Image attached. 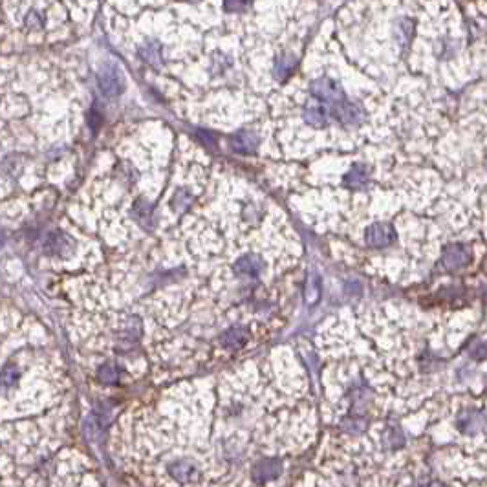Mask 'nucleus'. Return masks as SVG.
<instances>
[{
    "label": "nucleus",
    "instance_id": "obj_1",
    "mask_svg": "<svg viewBox=\"0 0 487 487\" xmlns=\"http://www.w3.org/2000/svg\"><path fill=\"white\" fill-rule=\"evenodd\" d=\"M98 84L107 98H118L125 92V75L116 62H103L98 73Z\"/></svg>",
    "mask_w": 487,
    "mask_h": 487
},
{
    "label": "nucleus",
    "instance_id": "obj_2",
    "mask_svg": "<svg viewBox=\"0 0 487 487\" xmlns=\"http://www.w3.org/2000/svg\"><path fill=\"white\" fill-rule=\"evenodd\" d=\"M310 92L313 93L317 99L327 101V103H330L332 107H337V104L342 103V101H347L341 86H339L336 81H332V79H328V77L315 79V81L311 83Z\"/></svg>",
    "mask_w": 487,
    "mask_h": 487
},
{
    "label": "nucleus",
    "instance_id": "obj_3",
    "mask_svg": "<svg viewBox=\"0 0 487 487\" xmlns=\"http://www.w3.org/2000/svg\"><path fill=\"white\" fill-rule=\"evenodd\" d=\"M472 255L471 251L463 246V244H451L443 249L441 253V262L445 266L449 271H457L466 268L469 262H471Z\"/></svg>",
    "mask_w": 487,
    "mask_h": 487
},
{
    "label": "nucleus",
    "instance_id": "obj_4",
    "mask_svg": "<svg viewBox=\"0 0 487 487\" xmlns=\"http://www.w3.org/2000/svg\"><path fill=\"white\" fill-rule=\"evenodd\" d=\"M394 229H392V226H389V223H372V226L367 229V233H365V242H367L368 246H372V248H387V246H390V244L394 242Z\"/></svg>",
    "mask_w": 487,
    "mask_h": 487
},
{
    "label": "nucleus",
    "instance_id": "obj_5",
    "mask_svg": "<svg viewBox=\"0 0 487 487\" xmlns=\"http://www.w3.org/2000/svg\"><path fill=\"white\" fill-rule=\"evenodd\" d=\"M257 145H259V138L253 130H239L231 136V149L240 154H251L257 151Z\"/></svg>",
    "mask_w": 487,
    "mask_h": 487
},
{
    "label": "nucleus",
    "instance_id": "obj_6",
    "mask_svg": "<svg viewBox=\"0 0 487 487\" xmlns=\"http://www.w3.org/2000/svg\"><path fill=\"white\" fill-rule=\"evenodd\" d=\"M333 116L344 125H358L359 121L363 120L365 114L359 104L350 103L347 99V101H342V103H339L337 107H333Z\"/></svg>",
    "mask_w": 487,
    "mask_h": 487
},
{
    "label": "nucleus",
    "instance_id": "obj_7",
    "mask_svg": "<svg viewBox=\"0 0 487 487\" xmlns=\"http://www.w3.org/2000/svg\"><path fill=\"white\" fill-rule=\"evenodd\" d=\"M457 421L461 432H466V434H475V432H478V430L486 425L487 418L482 414V412H478V410H463V412L458 416Z\"/></svg>",
    "mask_w": 487,
    "mask_h": 487
},
{
    "label": "nucleus",
    "instance_id": "obj_8",
    "mask_svg": "<svg viewBox=\"0 0 487 487\" xmlns=\"http://www.w3.org/2000/svg\"><path fill=\"white\" fill-rule=\"evenodd\" d=\"M279 469L280 461L277 458H268V460L259 461V466L251 471V477H253V480L257 484L270 482V480H273L279 475Z\"/></svg>",
    "mask_w": 487,
    "mask_h": 487
},
{
    "label": "nucleus",
    "instance_id": "obj_9",
    "mask_svg": "<svg viewBox=\"0 0 487 487\" xmlns=\"http://www.w3.org/2000/svg\"><path fill=\"white\" fill-rule=\"evenodd\" d=\"M46 251L52 255H70L73 251V240L64 233H52L46 239Z\"/></svg>",
    "mask_w": 487,
    "mask_h": 487
},
{
    "label": "nucleus",
    "instance_id": "obj_10",
    "mask_svg": "<svg viewBox=\"0 0 487 487\" xmlns=\"http://www.w3.org/2000/svg\"><path fill=\"white\" fill-rule=\"evenodd\" d=\"M262 268L264 264L257 255H244L235 264V273L246 275V277H259L262 273Z\"/></svg>",
    "mask_w": 487,
    "mask_h": 487
},
{
    "label": "nucleus",
    "instance_id": "obj_11",
    "mask_svg": "<svg viewBox=\"0 0 487 487\" xmlns=\"http://www.w3.org/2000/svg\"><path fill=\"white\" fill-rule=\"evenodd\" d=\"M248 341V330L244 328H229L228 332H223L220 337V344L228 350H237V348L244 347V342Z\"/></svg>",
    "mask_w": 487,
    "mask_h": 487
},
{
    "label": "nucleus",
    "instance_id": "obj_12",
    "mask_svg": "<svg viewBox=\"0 0 487 487\" xmlns=\"http://www.w3.org/2000/svg\"><path fill=\"white\" fill-rule=\"evenodd\" d=\"M342 183L347 187H350V189H365L368 183V171L365 165H353L350 171H348V174L344 176V180H342Z\"/></svg>",
    "mask_w": 487,
    "mask_h": 487
},
{
    "label": "nucleus",
    "instance_id": "obj_13",
    "mask_svg": "<svg viewBox=\"0 0 487 487\" xmlns=\"http://www.w3.org/2000/svg\"><path fill=\"white\" fill-rule=\"evenodd\" d=\"M132 217L143 226L151 229L154 226V214H152V205L147 200H138L132 208Z\"/></svg>",
    "mask_w": 487,
    "mask_h": 487
},
{
    "label": "nucleus",
    "instance_id": "obj_14",
    "mask_svg": "<svg viewBox=\"0 0 487 487\" xmlns=\"http://www.w3.org/2000/svg\"><path fill=\"white\" fill-rule=\"evenodd\" d=\"M304 120L311 127H324L328 123V110L322 104H310L304 110Z\"/></svg>",
    "mask_w": 487,
    "mask_h": 487
},
{
    "label": "nucleus",
    "instance_id": "obj_15",
    "mask_svg": "<svg viewBox=\"0 0 487 487\" xmlns=\"http://www.w3.org/2000/svg\"><path fill=\"white\" fill-rule=\"evenodd\" d=\"M295 66H297L295 55H290V53H288V55H280V57L275 61V77L279 79V81H284Z\"/></svg>",
    "mask_w": 487,
    "mask_h": 487
},
{
    "label": "nucleus",
    "instance_id": "obj_16",
    "mask_svg": "<svg viewBox=\"0 0 487 487\" xmlns=\"http://www.w3.org/2000/svg\"><path fill=\"white\" fill-rule=\"evenodd\" d=\"M319 293H321V282H319V277L317 273H311L308 277V282H306V293L304 299L308 304H315V301L319 299Z\"/></svg>",
    "mask_w": 487,
    "mask_h": 487
},
{
    "label": "nucleus",
    "instance_id": "obj_17",
    "mask_svg": "<svg viewBox=\"0 0 487 487\" xmlns=\"http://www.w3.org/2000/svg\"><path fill=\"white\" fill-rule=\"evenodd\" d=\"M141 59L147 62H151L152 66H160L161 64V48L154 42H149L147 46H143L140 50Z\"/></svg>",
    "mask_w": 487,
    "mask_h": 487
},
{
    "label": "nucleus",
    "instance_id": "obj_18",
    "mask_svg": "<svg viewBox=\"0 0 487 487\" xmlns=\"http://www.w3.org/2000/svg\"><path fill=\"white\" fill-rule=\"evenodd\" d=\"M98 378H99V381H101V383L112 385V383H116L118 379H120V370H118V367H116V365L107 363V365H103V367L99 368Z\"/></svg>",
    "mask_w": 487,
    "mask_h": 487
},
{
    "label": "nucleus",
    "instance_id": "obj_19",
    "mask_svg": "<svg viewBox=\"0 0 487 487\" xmlns=\"http://www.w3.org/2000/svg\"><path fill=\"white\" fill-rule=\"evenodd\" d=\"M2 378H4V385L15 383L17 379H19V368L6 367L4 374H2Z\"/></svg>",
    "mask_w": 487,
    "mask_h": 487
},
{
    "label": "nucleus",
    "instance_id": "obj_20",
    "mask_svg": "<svg viewBox=\"0 0 487 487\" xmlns=\"http://www.w3.org/2000/svg\"><path fill=\"white\" fill-rule=\"evenodd\" d=\"M89 125L93 132H95V130L99 129V125H101V116H99L95 110H92V112L89 114Z\"/></svg>",
    "mask_w": 487,
    "mask_h": 487
},
{
    "label": "nucleus",
    "instance_id": "obj_21",
    "mask_svg": "<svg viewBox=\"0 0 487 487\" xmlns=\"http://www.w3.org/2000/svg\"><path fill=\"white\" fill-rule=\"evenodd\" d=\"M223 8H226L228 11H242L248 8V4H244V2H226Z\"/></svg>",
    "mask_w": 487,
    "mask_h": 487
},
{
    "label": "nucleus",
    "instance_id": "obj_22",
    "mask_svg": "<svg viewBox=\"0 0 487 487\" xmlns=\"http://www.w3.org/2000/svg\"><path fill=\"white\" fill-rule=\"evenodd\" d=\"M430 487H447V486H443V484H432Z\"/></svg>",
    "mask_w": 487,
    "mask_h": 487
}]
</instances>
